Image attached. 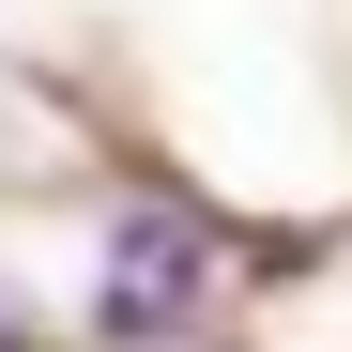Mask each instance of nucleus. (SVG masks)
<instances>
[{
  "label": "nucleus",
  "mask_w": 352,
  "mask_h": 352,
  "mask_svg": "<svg viewBox=\"0 0 352 352\" xmlns=\"http://www.w3.org/2000/svg\"><path fill=\"white\" fill-rule=\"evenodd\" d=\"M214 307V230L184 214V199H138L123 230H107V276H92V337L107 352H168Z\"/></svg>",
  "instance_id": "nucleus-1"
},
{
  "label": "nucleus",
  "mask_w": 352,
  "mask_h": 352,
  "mask_svg": "<svg viewBox=\"0 0 352 352\" xmlns=\"http://www.w3.org/2000/svg\"><path fill=\"white\" fill-rule=\"evenodd\" d=\"M0 352H31V322H16V291H0Z\"/></svg>",
  "instance_id": "nucleus-2"
}]
</instances>
